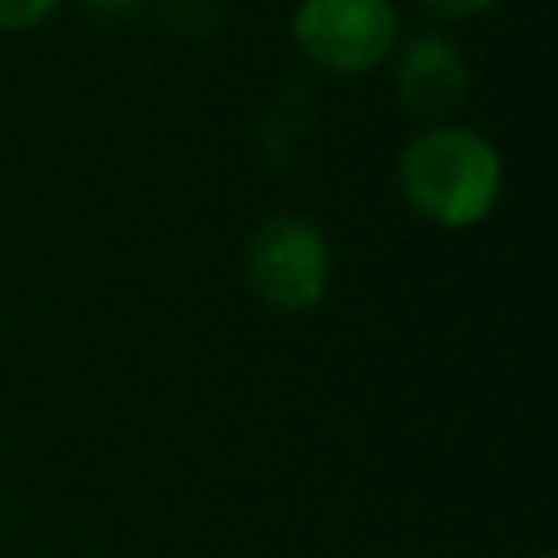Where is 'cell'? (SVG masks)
Wrapping results in <instances>:
<instances>
[{"label":"cell","mask_w":558,"mask_h":558,"mask_svg":"<svg viewBox=\"0 0 558 558\" xmlns=\"http://www.w3.org/2000/svg\"><path fill=\"white\" fill-rule=\"evenodd\" d=\"M532 558H554V554H549V549H541V554H532Z\"/></svg>","instance_id":"ba28073f"},{"label":"cell","mask_w":558,"mask_h":558,"mask_svg":"<svg viewBox=\"0 0 558 558\" xmlns=\"http://www.w3.org/2000/svg\"><path fill=\"white\" fill-rule=\"evenodd\" d=\"M414 9H423L436 22H471L480 13H488L497 0H410Z\"/></svg>","instance_id":"8992f818"},{"label":"cell","mask_w":558,"mask_h":558,"mask_svg":"<svg viewBox=\"0 0 558 558\" xmlns=\"http://www.w3.org/2000/svg\"><path fill=\"white\" fill-rule=\"evenodd\" d=\"M392 87L401 105L423 122H445L471 92V65L458 39L445 31H418L392 48Z\"/></svg>","instance_id":"277c9868"},{"label":"cell","mask_w":558,"mask_h":558,"mask_svg":"<svg viewBox=\"0 0 558 558\" xmlns=\"http://www.w3.org/2000/svg\"><path fill=\"white\" fill-rule=\"evenodd\" d=\"M506 166L497 144L462 122L418 126L397 157L401 201L432 227L466 231L497 209Z\"/></svg>","instance_id":"6da1fadb"},{"label":"cell","mask_w":558,"mask_h":558,"mask_svg":"<svg viewBox=\"0 0 558 558\" xmlns=\"http://www.w3.org/2000/svg\"><path fill=\"white\" fill-rule=\"evenodd\" d=\"M144 4H148V0H83V9H87L92 17H100V22H126V17H135Z\"/></svg>","instance_id":"52a82bcc"},{"label":"cell","mask_w":558,"mask_h":558,"mask_svg":"<svg viewBox=\"0 0 558 558\" xmlns=\"http://www.w3.org/2000/svg\"><path fill=\"white\" fill-rule=\"evenodd\" d=\"M292 44L323 74H371L401 44L397 0H296Z\"/></svg>","instance_id":"7a4b0ae2"},{"label":"cell","mask_w":558,"mask_h":558,"mask_svg":"<svg viewBox=\"0 0 558 558\" xmlns=\"http://www.w3.org/2000/svg\"><path fill=\"white\" fill-rule=\"evenodd\" d=\"M65 0H0V35H22L44 26Z\"/></svg>","instance_id":"5b68a950"},{"label":"cell","mask_w":558,"mask_h":558,"mask_svg":"<svg viewBox=\"0 0 558 558\" xmlns=\"http://www.w3.org/2000/svg\"><path fill=\"white\" fill-rule=\"evenodd\" d=\"M244 275L275 314H305L331 288V244L305 214H270L244 244Z\"/></svg>","instance_id":"3957f363"}]
</instances>
